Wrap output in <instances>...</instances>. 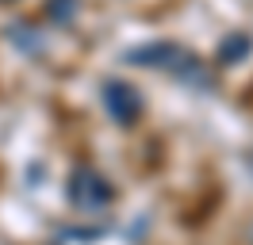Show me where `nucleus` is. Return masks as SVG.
<instances>
[{"label": "nucleus", "instance_id": "obj_1", "mask_svg": "<svg viewBox=\"0 0 253 245\" xmlns=\"http://www.w3.org/2000/svg\"><path fill=\"white\" fill-rule=\"evenodd\" d=\"M123 58L130 61V65H138V69L173 73L180 84L200 88V92H207V88H211V81H215L211 69H207L192 50H184L180 42H169V39H161V42H142V46H134V50H126Z\"/></svg>", "mask_w": 253, "mask_h": 245}, {"label": "nucleus", "instance_id": "obj_2", "mask_svg": "<svg viewBox=\"0 0 253 245\" xmlns=\"http://www.w3.org/2000/svg\"><path fill=\"white\" fill-rule=\"evenodd\" d=\"M65 199H69V207L81 214H104L111 207V199H115V192H111V184L96 172V168L88 165H73V172H69V184H65Z\"/></svg>", "mask_w": 253, "mask_h": 245}, {"label": "nucleus", "instance_id": "obj_3", "mask_svg": "<svg viewBox=\"0 0 253 245\" xmlns=\"http://www.w3.org/2000/svg\"><path fill=\"white\" fill-rule=\"evenodd\" d=\"M100 104L104 111L111 115V122H119V126H134L138 115H142V92L134 88V84H126V81H104V88H100Z\"/></svg>", "mask_w": 253, "mask_h": 245}, {"label": "nucleus", "instance_id": "obj_4", "mask_svg": "<svg viewBox=\"0 0 253 245\" xmlns=\"http://www.w3.org/2000/svg\"><path fill=\"white\" fill-rule=\"evenodd\" d=\"M250 50H253L250 35L234 31V35H226V39H222V46H219V61H222V65H238V61L246 58Z\"/></svg>", "mask_w": 253, "mask_h": 245}, {"label": "nucleus", "instance_id": "obj_5", "mask_svg": "<svg viewBox=\"0 0 253 245\" xmlns=\"http://www.w3.org/2000/svg\"><path fill=\"white\" fill-rule=\"evenodd\" d=\"M46 15L58 27H65V23L77 19V0H46Z\"/></svg>", "mask_w": 253, "mask_h": 245}]
</instances>
